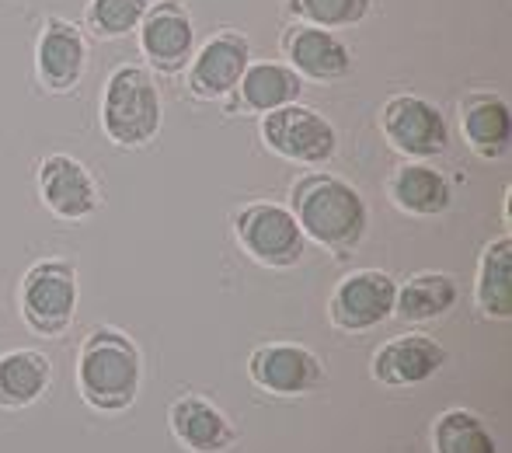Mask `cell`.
Masks as SVG:
<instances>
[{"label": "cell", "mask_w": 512, "mask_h": 453, "mask_svg": "<svg viewBox=\"0 0 512 453\" xmlns=\"http://www.w3.org/2000/svg\"><path fill=\"white\" fill-rule=\"evenodd\" d=\"M478 307L488 318H512V237L502 234L485 248L478 265Z\"/></svg>", "instance_id": "obj_20"}, {"label": "cell", "mask_w": 512, "mask_h": 453, "mask_svg": "<svg viewBox=\"0 0 512 453\" xmlns=\"http://www.w3.org/2000/svg\"><path fill=\"white\" fill-rule=\"evenodd\" d=\"M237 241L255 262L272 269H290L304 258V230L286 206L276 203H251L234 220Z\"/></svg>", "instance_id": "obj_5"}, {"label": "cell", "mask_w": 512, "mask_h": 453, "mask_svg": "<svg viewBox=\"0 0 512 453\" xmlns=\"http://www.w3.org/2000/svg\"><path fill=\"white\" fill-rule=\"evenodd\" d=\"M290 11L304 25L331 32V28H349L363 21L370 11V0H290Z\"/></svg>", "instance_id": "obj_24"}, {"label": "cell", "mask_w": 512, "mask_h": 453, "mask_svg": "<svg viewBox=\"0 0 512 453\" xmlns=\"http://www.w3.org/2000/svg\"><path fill=\"white\" fill-rule=\"evenodd\" d=\"M262 140L279 157L297 164H324L338 147L335 126L307 105H283L262 115Z\"/></svg>", "instance_id": "obj_6"}, {"label": "cell", "mask_w": 512, "mask_h": 453, "mask_svg": "<svg viewBox=\"0 0 512 453\" xmlns=\"http://www.w3.org/2000/svg\"><path fill=\"white\" fill-rule=\"evenodd\" d=\"M290 67L310 81H338L352 70V56L342 39L314 25H297L283 39Z\"/></svg>", "instance_id": "obj_15"}, {"label": "cell", "mask_w": 512, "mask_h": 453, "mask_svg": "<svg viewBox=\"0 0 512 453\" xmlns=\"http://www.w3.org/2000/svg\"><path fill=\"white\" fill-rule=\"evenodd\" d=\"M53 366L42 352L18 349L0 356V405L4 408H25L46 391Z\"/></svg>", "instance_id": "obj_21"}, {"label": "cell", "mask_w": 512, "mask_h": 453, "mask_svg": "<svg viewBox=\"0 0 512 453\" xmlns=\"http://www.w3.org/2000/svg\"><path fill=\"white\" fill-rule=\"evenodd\" d=\"M81 394L98 412H122L140 391V352L122 332L98 328L88 335L77 366Z\"/></svg>", "instance_id": "obj_2"}, {"label": "cell", "mask_w": 512, "mask_h": 453, "mask_svg": "<svg viewBox=\"0 0 512 453\" xmlns=\"http://www.w3.org/2000/svg\"><path fill=\"white\" fill-rule=\"evenodd\" d=\"M293 217L321 248L349 255L366 234V203L352 185L335 175H307L293 189Z\"/></svg>", "instance_id": "obj_1"}, {"label": "cell", "mask_w": 512, "mask_h": 453, "mask_svg": "<svg viewBox=\"0 0 512 453\" xmlns=\"http://www.w3.org/2000/svg\"><path fill=\"white\" fill-rule=\"evenodd\" d=\"M380 129L387 143L408 157H436L450 143V129L439 109L415 95H394L380 112Z\"/></svg>", "instance_id": "obj_8"}, {"label": "cell", "mask_w": 512, "mask_h": 453, "mask_svg": "<svg viewBox=\"0 0 512 453\" xmlns=\"http://www.w3.org/2000/svg\"><path fill=\"white\" fill-rule=\"evenodd\" d=\"M88 46H84L77 25L63 18H49L42 25L39 46H35V70L49 91H70L84 77Z\"/></svg>", "instance_id": "obj_13"}, {"label": "cell", "mask_w": 512, "mask_h": 453, "mask_svg": "<svg viewBox=\"0 0 512 453\" xmlns=\"http://www.w3.org/2000/svg\"><path fill=\"white\" fill-rule=\"evenodd\" d=\"M147 11L150 0H91L88 21L102 39H122L133 28H140Z\"/></svg>", "instance_id": "obj_25"}, {"label": "cell", "mask_w": 512, "mask_h": 453, "mask_svg": "<svg viewBox=\"0 0 512 453\" xmlns=\"http://www.w3.org/2000/svg\"><path fill=\"white\" fill-rule=\"evenodd\" d=\"M39 189L46 206L60 220H88L98 210V203H102L91 171L67 154H53L42 161Z\"/></svg>", "instance_id": "obj_12"}, {"label": "cell", "mask_w": 512, "mask_h": 453, "mask_svg": "<svg viewBox=\"0 0 512 453\" xmlns=\"http://www.w3.org/2000/svg\"><path fill=\"white\" fill-rule=\"evenodd\" d=\"M251 63V46L241 32H220L216 39H209L199 56L189 67V88L196 98H223L237 88V81L244 77Z\"/></svg>", "instance_id": "obj_11"}, {"label": "cell", "mask_w": 512, "mask_h": 453, "mask_svg": "<svg viewBox=\"0 0 512 453\" xmlns=\"http://www.w3.org/2000/svg\"><path fill=\"white\" fill-rule=\"evenodd\" d=\"M196 46V28L182 4L161 0L150 4V11L140 21V49L161 74H178L192 60Z\"/></svg>", "instance_id": "obj_9"}, {"label": "cell", "mask_w": 512, "mask_h": 453, "mask_svg": "<svg viewBox=\"0 0 512 453\" xmlns=\"http://www.w3.org/2000/svg\"><path fill=\"white\" fill-rule=\"evenodd\" d=\"M432 447L436 453H499L495 436L474 412L453 408V412L439 415L436 429H432Z\"/></svg>", "instance_id": "obj_23"}, {"label": "cell", "mask_w": 512, "mask_h": 453, "mask_svg": "<svg viewBox=\"0 0 512 453\" xmlns=\"http://www.w3.org/2000/svg\"><path fill=\"white\" fill-rule=\"evenodd\" d=\"M171 433L192 453H223L237 440L227 415L203 398H178L171 405Z\"/></svg>", "instance_id": "obj_16"}, {"label": "cell", "mask_w": 512, "mask_h": 453, "mask_svg": "<svg viewBox=\"0 0 512 453\" xmlns=\"http://www.w3.org/2000/svg\"><path fill=\"white\" fill-rule=\"evenodd\" d=\"M234 91L244 109L265 115L297 102L300 91H304V77L293 67H283V63H248Z\"/></svg>", "instance_id": "obj_18"}, {"label": "cell", "mask_w": 512, "mask_h": 453, "mask_svg": "<svg viewBox=\"0 0 512 453\" xmlns=\"http://www.w3.org/2000/svg\"><path fill=\"white\" fill-rule=\"evenodd\" d=\"M102 126L115 147H143L154 140L161 129V95L150 70L133 63L112 70L102 98Z\"/></svg>", "instance_id": "obj_3"}, {"label": "cell", "mask_w": 512, "mask_h": 453, "mask_svg": "<svg viewBox=\"0 0 512 453\" xmlns=\"http://www.w3.org/2000/svg\"><path fill=\"white\" fill-rule=\"evenodd\" d=\"M446 363V349L429 335H401L373 356V377L387 387H415L436 377Z\"/></svg>", "instance_id": "obj_14"}, {"label": "cell", "mask_w": 512, "mask_h": 453, "mask_svg": "<svg viewBox=\"0 0 512 453\" xmlns=\"http://www.w3.org/2000/svg\"><path fill=\"white\" fill-rule=\"evenodd\" d=\"M394 297H398V283L387 272L363 269L335 286L328 311L342 332H370L394 314Z\"/></svg>", "instance_id": "obj_7"}, {"label": "cell", "mask_w": 512, "mask_h": 453, "mask_svg": "<svg viewBox=\"0 0 512 453\" xmlns=\"http://www.w3.org/2000/svg\"><path fill=\"white\" fill-rule=\"evenodd\" d=\"M387 196L394 199V206L401 213H411V217H439L450 206L453 192L450 182L436 168H429V164H405L387 182Z\"/></svg>", "instance_id": "obj_17"}, {"label": "cell", "mask_w": 512, "mask_h": 453, "mask_svg": "<svg viewBox=\"0 0 512 453\" xmlns=\"http://www.w3.org/2000/svg\"><path fill=\"white\" fill-rule=\"evenodd\" d=\"M248 373L262 391L283 394V398L314 391L324 377L317 356L304 345H262L251 352Z\"/></svg>", "instance_id": "obj_10"}, {"label": "cell", "mask_w": 512, "mask_h": 453, "mask_svg": "<svg viewBox=\"0 0 512 453\" xmlns=\"http://www.w3.org/2000/svg\"><path fill=\"white\" fill-rule=\"evenodd\" d=\"M460 126H464L467 143H471V150L478 157H485V161L506 157L512 140V115L502 98L492 95L471 98L464 105V115H460Z\"/></svg>", "instance_id": "obj_19"}, {"label": "cell", "mask_w": 512, "mask_h": 453, "mask_svg": "<svg viewBox=\"0 0 512 453\" xmlns=\"http://www.w3.org/2000/svg\"><path fill=\"white\" fill-rule=\"evenodd\" d=\"M77 311V272L63 258L32 265L21 283V314L39 335H60Z\"/></svg>", "instance_id": "obj_4"}, {"label": "cell", "mask_w": 512, "mask_h": 453, "mask_svg": "<svg viewBox=\"0 0 512 453\" xmlns=\"http://www.w3.org/2000/svg\"><path fill=\"white\" fill-rule=\"evenodd\" d=\"M457 304V283L446 272H418L394 297V314L401 321H432Z\"/></svg>", "instance_id": "obj_22"}]
</instances>
